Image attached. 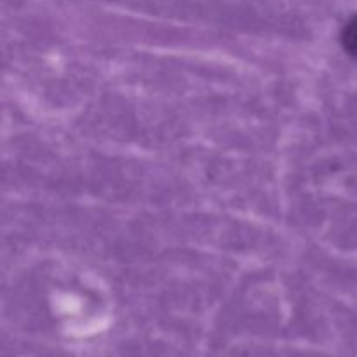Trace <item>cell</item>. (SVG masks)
Returning a JSON list of instances; mask_svg holds the SVG:
<instances>
[{
    "label": "cell",
    "instance_id": "obj_1",
    "mask_svg": "<svg viewBox=\"0 0 357 357\" xmlns=\"http://www.w3.org/2000/svg\"><path fill=\"white\" fill-rule=\"evenodd\" d=\"M342 42H344V47L347 49L349 54L356 56L357 58V16L352 17V20L347 23V26L344 28Z\"/></svg>",
    "mask_w": 357,
    "mask_h": 357
}]
</instances>
